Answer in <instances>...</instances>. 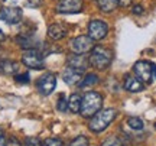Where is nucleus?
I'll list each match as a JSON object with an SVG mask.
<instances>
[{
  "label": "nucleus",
  "mask_w": 156,
  "mask_h": 146,
  "mask_svg": "<svg viewBox=\"0 0 156 146\" xmlns=\"http://www.w3.org/2000/svg\"><path fill=\"white\" fill-rule=\"evenodd\" d=\"M101 106H103V97H101V94L95 93V91H88L83 97L80 112H81V114L84 117H93L95 113L101 110Z\"/></svg>",
  "instance_id": "1"
},
{
  "label": "nucleus",
  "mask_w": 156,
  "mask_h": 146,
  "mask_svg": "<svg viewBox=\"0 0 156 146\" xmlns=\"http://www.w3.org/2000/svg\"><path fill=\"white\" fill-rule=\"evenodd\" d=\"M116 110L114 109H106V110H100L94 114L93 120L90 122V130L95 132V133H100L113 123V120L116 119Z\"/></svg>",
  "instance_id": "2"
},
{
  "label": "nucleus",
  "mask_w": 156,
  "mask_h": 146,
  "mask_svg": "<svg viewBox=\"0 0 156 146\" xmlns=\"http://www.w3.org/2000/svg\"><path fill=\"white\" fill-rule=\"evenodd\" d=\"M113 59V54L108 48L104 46H94L90 52V65L97 68V69H106Z\"/></svg>",
  "instance_id": "3"
},
{
  "label": "nucleus",
  "mask_w": 156,
  "mask_h": 146,
  "mask_svg": "<svg viewBox=\"0 0 156 146\" xmlns=\"http://www.w3.org/2000/svg\"><path fill=\"white\" fill-rule=\"evenodd\" d=\"M155 64L151 61H137L133 65V73L136 74V78L140 80L142 83L151 84L155 73Z\"/></svg>",
  "instance_id": "4"
},
{
  "label": "nucleus",
  "mask_w": 156,
  "mask_h": 146,
  "mask_svg": "<svg viewBox=\"0 0 156 146\" xmlns=\"http://www.w3.org/2000/svg\"><path fill=\"white\" fill-rule=\"evenodd\" d=\"M22 62L30 69H44L45 61L44 55L39 49H26L22 55Z\"/></svg>",
  "instance_id": "5"
},
{
  "label": "nucleus",
  "mask_w": 156,
  "mask_h": 146,
  "mask_svg": "<svg viewBox=\"0 0 156 146\" xmlns=\"http://www.w3.org/2000/svg\"><path fill=\"white\" fill-rule=\"evenodd\" d=\"M69 48H71L74 54H87V52H91V49L94 48V41L90 36L81 35V36H77V38L71 39Z\"/></svg>",
  "instance_id": "6"
},
{
  "label": "nucleus",
  "mask_w": 156,
  "mask_h": 146,
  "mask_svg": "<svg viewBox=\"0 0 156 146\" xmlns=\"http://www.w3.org/2000/svg\"><path fill=\"white\" fill-rule=\"evenodd\" d=\"M55 87H56V77L51 73L44 74L36 81V90L42 96H49L51 93L55 90Z\"/></svg>",
  "instance_id": "7"
},
{
  "label": "nucleus",
  "mask_w": 156,
  "mask_h": 146,
  "mask_svg": "<svg viewBox=\"0 0 156 146\" xmlns=\"http://www.w3.org/2000/svg\"><path fill=\"white\" fill-rule=\"evenodd\" d=\"M108 34V26L106 22L94 19L88 23V36L93 41H101L104 39Z\"/></svg>",
  "instance_id": "8"
},
{
  "label": "nucleus",
  "mask_w": 156,
  "mask_h": 146,
  "mask_svg": "<svg viewBox=\"0 0 156 146\" xmlns=\"http://www.w3.org/2000/svg\"><path fill=\"white\" fill-rule=\"evenodd\" d=\"M23 12L20 7H2L0 9V20L9 23V25H16L22 20Z\"/></svg>",
  "instance_id": "9"
},
{
  "label": "nucleus",
  "mask_w": 156,
  "mask_h": 146,
  "mask_svg": "<svg viewBox=\"0 0 156 146\" xmlns=\"http://www.w3.org/2000/svg\"><path fill=\"white\" fill-rule=\"evenodd\" d=\"M83 9V0H59V3L56 6L58 13H78Z\"/></svg>",
  "instance_id": "10"
},
{
  "label": "nucleus",
  "mask_w": 156,
  "mask_h": 146,
  "mask_svg": "<svg viewBox=\"0 0 156 146\" xmlns=\"http://www.w3.org/2000/svg\"><path fill=\"white\" fill-rule=\"evenodd\" d=\"M16 42L19 44V46L25 51L26 49H38L39 44H41L32 34H25V32L20 34V35H17Z\"/></svg>",
  "instance_id": "11"
},
{
  "label": "nucleus",
  "mask_w": 156,
  "mask_h": 146,
  "mask_svg": "<svg viewBox=\"0 0 156 146\" xmlns=\"http://www.w3.org/2000/svg\"><path fill=\"white\" fill-rule=\"evenodd\" d=\"M83 73L81 69H75V68L67 67L62 73V80L67 83L68 85H77L80 84V81L83 80Z\"/></svg>",
  "instance_id": "12"
},
{
  "label": "nucleus",
  "mask_w": 156,
  "mask_h": 146,
  "mask_svg": "<svg viewBox=\"0 0 156 146\" xmlns=\"http://www.w3.org/2000/svg\"><path fill=\"white\" fill-rule=\"evenodd\" d=\"M88 58L87 56H84V54H74L73 55H69L67 58V65L71 68H75V69H81L84 71L85 68L88 67Z\"/></svg>",
  "instance_id": "13"
},
{
  "label": "nucleus",
  "mask_w": 156,
  "mask_h": 146,
  "mask_svg": "<svg viewBox=\"0 0 156 146\" xmlns=\"http://www.w3.org/2000/svg\"><path fill=\"white\" fill-rule=\"evenodd\" d=\"M68 34L67 28L64 25H59V23H54L48 28V36H49L52 41H59L62 38H65Z\"/></svg>",
  "instance_id": "14"
},
{
  "label": "nucleus",
  "mask_w": 156,
  "mask_h": 146,
  "mask_svg": "<svg viewBox=\"0 0 156 146\" xmlns=\"http://www.w3.org/2000/svg\"><path fill=\"white\" fill-rule=\"evenodd\" d=\"M19 71V64L12 59H3L0 61V74L3 75H15Z\"/></svg>",
  "instance_id": "15"
},
{
  "label": "nucleus",
  "mask_w": 156,
  "mask_h": 146,
  "mask_svg": "<svg viewBox=\"0 0 156 146\" xmlns=\"http://www.w3.org/2000/svg\"><path fill=\"white\" fill-rule=\"evenodd\" d=\"M124 88L130 91V93H140V91L145 90V85H143V83L140 80L127 75L126 80H124Z\"/></svg>",
  "instance_id": "16"
},
{
  "label": "nucleus",
  "mask_w": 156,
  "mask_h": 146,
  "mask_svg": "<svg viewBox=\"0 0 156 146\" xmlns=\"http://www.w3.org/2000/svg\"><path fill=\"white\" fill-rule=\"evenodd\" d=\"M81 101H83V97L80 94H77V93L71 94L69 100H68V109L73 113H78L80 109H81Z\"/></svg>",
  "instance_id": "17"
},
{
  "label": "nucleus",
  "mask_w": 156,
  "mask_h": 146,
  "mask_svg": "<svg viewBox=\"0 0 156 146\" xmlns=\"http://www.w3.org/2000/svg\"><path fill=\"white\" fill-rule=\"evenodd\" d=\"M97 5L101 12L110 13L117 7V0H97Z\"/></svg>",
  "instance_id": "18"
},
{
  "label": "nucleus",
  "mask_w": 156,
  "mask_h": 146,
  "mask_svg": "<svg viewBox=\"0 0 156 146\" xmlns=\"http://www.w3.org/2000/svg\"><path fill=\"white\" fill-rule=\"evenodd\" d=\"M98 75L97 74H87L85 77H83V80L80 81V87L81 88H85V87H91V85H95L98 83Z\"/></svg>",
  "instance_id": "19"
},
{
  "label": "nucleus",
  "mask_w": 156,
  "mask_h": 146,
  "mask_svg": "<svg viewBox=\"0 0 156 146\" xmlns=\"http://www.w3.org/2000/svg\"><path fill=\"white\" fill-rule=\"evenodd\" d=\"M127 124L130 126V129L133 130H142L145 127V124H143V120L139 117H129L127 119Z\"/></svg>",
  "instance_id": "20"
},
{
  "label": "nucleus",
  "mask_w": 156,
  "mask_h": 146,
  "mask_svg": "<svg viewBox=\"0 0 156 146\" xmlns=\"http://www.w3.org/2000/svg\"><path fill=\"white\" fill-rule=\"evenodd\" d=\"M56 109L59 110L61 113H65L68 109V100L65 98V96L64 94H61L59 96V98H58V103H56Z\"/></svg>",
  "instance_id": "21"
},
{
  "label": "nucleus",
  "mask_w": 156,
  "mask_h": 146,
  "mask_svg": "<svg viewBox=\"0 0 156 146\" xmlns=\"http://www.w3.org/2000/svg\"><path fill=\"white\" fill-rule=\"evenodd\" d=\"M69 146H88V139L85 136H77Z\"/></svg>",
  "instance_id": "22"
},
{
  "label": "nucleus",
  "mask_w": 156,
  "mask_h": 146,
  "mask_svg": "<svg viewBox=\"0 0 156 146\" xmlns=\"http://www.w3.org/2000/svg\"><path fill=\"white\" fill-rule=\"evenodd\" d=\"M42 146H64L61 139H56V137H49L42 143Z\"/></svg>",
  "instance_id": "23"
},
{
  "label": "nucleus",
  "mask_w": 156,
  "mask_h": 146,
  "mask_svg": "<svg viewBox=\"0 0 156 146\" xmlns=\"http://www.w3.org/2000/svg\"><path fill=\"white\" fill-rule=\"evenodd\" d=\"M15 81L19 84H28L29 83V74H15Z\"/></svg>",
  "instance_id": "24"
},
{
  "label": "nucleus",
  "mask_w": 156,
  "mask_h": 146,
  "mask_svg": "<svg viewBox=\"0 0 156 146\" xmlns=\"http://www.w3.org/2000/svg\"><path fill=\"white\" fill-rule=\"evenodd\" d=\"M25 146H42V142L39 141L38 137L30 136V137H26V141H25Z\"/></svg>",
  "instance_id": "25"
},
{
  "label": "nucleus",
  "mask_w": 156,
  "mask_h": 146,
  "mask_svg": "<svg viewBox=\"0 0 156 146\" xmlns=\"http://www.w3.org/2000/svg\"><path fill=\"white\" fill-rule=\"evenodd\" d=\"M101 146H123V143L117 137H108L107 141H104V143Z\"/></svg>",
  "instance_id": "26"
},
{
  "label": "nucleus",
  "mask_w": 156,
  "mask_h": 146,
  "mask_svg": "<svg viewBox=\"0 0 156 146\" xmlns=\"http://www.w3.org/2000/svg\"><path fill=\"white\" fill-rule=\"evenodd\" d=\"M41 3H42V0H25V5L28 6V7H32V9L41 6Z\"/></svg>",
  "instance_id": "27"
},
{
  "label": "nucleus",
  "mask_w": 156,
  "mask_h": 146,
  "mask_svg": "<svg viewBox=\"0 0 156 146\" xmlns=\"http://www.w3.org/2000/svg\"><path fill=\"white\" fill-rule=\"evenodd\" d=\"M6 146H22V145H20V142L17 141L16 137H13V136H12V137H9V139H7Z\"/></svg>",
  "instance_id": "28"
},
{
  "label": "nucleus",
  "mask_w": 156,
  "mask_h": 146,
  "mask_svg": "<svg viewBox=\"0 0 156 146\" xmlns=\"http://www.w3.org/2000/svg\"><path fill=\"white\" fill-rule=\"evenodd\" d=\"M132 5V0H117V6L120 7H129Z\"/></svg>",
  "instance_id": "29"
},
{
  "label": "nucleus",
  "mask_w": 156,
  "mask_h": 146,
  "mask_svg": "<svg viewBox=\"0 0 156 146\" xmlns=\"http://www.w3.org/2000/svg\"><path fill=\"white\" fill-rule=\"evenodd\" d=\"M133 13L134 15H142V13H143V7H142L140 5L133 6Z\"/></svg>",
  "instance_id": "30"
},
{
  "label": "nucleus",
  "mask_w": 156,
  "mask_h": 146,
  "mask_svg": "<svg viewBox=\"0 0 156 146\" xmlns=\"http://www.w3.org/2000/svg\"><path fill=\"white\" fill-rule=\"evenodd\" d=\"M0 146H6V136L2 129H0Z\"/></svg>",
  "instance_id": "31"
},
{
  "label": "nucleus",
  "mask_w": 156,
  "mask_h": 146,
  "mask_svg": "<svg viewBox=\"0 0 156 146\" xmlns=\"http://www.w3.org/2000/svg\"><path fill=\"white\" fill-rule=\"evenodd\" d=\"M5 39H6V36H5V34L2 32V29H0V42H2V41H5Z\"/></svg>",
  "instance_id": "32"
},
{
  "label": "nucleus",
  "mask_w": 156,
  "mask_h": 146,
  "mask_svg": "<svg viewBox=\"0 0 156 146\" xmlns=\"http://www.w3.org/2000/svg\"><path fill=\"white\" fill-rule=\"evenodd\" d=\"M153 75H156V68H155V73H153Z\"/></svg>",
  "instance_id": "33"
},
{
  "label": "nucleus",
  "mask_w": 156,
  "mask_h": 146,
  "mask_svg": "<svg viewBox=\"0 0 156 146\" xmlns=\"http://www.w3.org/2000/svg\"><path fill=\"white\" fill-rule=\"evenodd\" d=\"M155 127H156V124H155Z\"/></svg>",
  "instance_id": "34"
}]
</instances>
